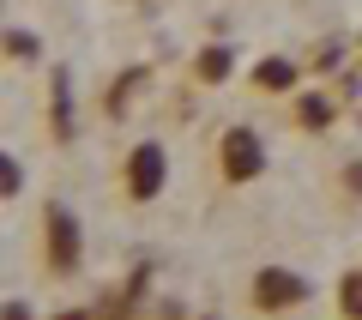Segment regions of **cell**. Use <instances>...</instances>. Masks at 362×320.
Returning <instances> with one entry per match:
<instances>
[{"label": "cell", "mask_w": 362, "mask_h": 320, "mask_svg": "<svg viewBox=\"0 0 362 320\" xmlns=\"http://www.w3.org/2000/svg\"><path fill=\"white\" fill-rule=\"evenodd\" d=\"M73 133V91H66V79H54V139H66Z\"/></svg>", "instance_id": "cell-6"}, {"label": "cell", "mask_w": 362, "mask_h": 320, "mask_svg": "<svg viewBox=\"0 0 362 320\" xmlns=\"http://www.w3.org/2000/svg\"><path fill=\"white\" fill-rule=\"evenodd\" d=\"M254 302L259 308H290V302H308V278H296L290 266H266L254 278Z\"/></svg>", "instance_id": "cell-4"}, {"label": "cell", "mask_w": 362, "mask_h": 320, "mask_svg": "<svg viewBox=\"0 0 362 320\" xmlns=\"http://www.w3.org/2000/svg\"><path fill=\"white\" fill-rule=\"evenodd\" d=\"M302 121H308V127H326V121H332V103L308 97V103H302Z\"/></svg>", "instance_id": "cell-9"}, {"label": "cell", "mask_w": 362, "mask_h": 320, "mask_svg": "<svg viewBox=\"0 0 362 320\" xmlns=\"http://www.w3.org/2000/svg\"><path fill=\"white\" fill-rule=\"evenodd\" d=\"M6 320H30V308L25 302H6Z\"/></svg>", "instance_id": "cell-11"}, {"label": "cell", "mask_w": 362, "mask_h": 320, "mask_svg": "<svg viewBox=\"0 0 362 320\" xmlns=\"http://www.w3.org/2000/svg\"><path fill=\"white\" fill-rule=\"evenodd\" d=\"M344 314L362 320V272H356V278H344Z\"/></svg>", "instance_id": "cell-8"}, {"label": "cell", "mask_w": 362, "mask_h": 320, "mask_svg": "<svg viewBox=\"0 0 362 320\" xmlns=\"http://www.w3.org/2000/svg\"><path fill=\"white\" fill-rule=\"evenodd\" d=\"M61 320H90V314H61Z\"/></svg>", "instance_id": "cell-12"}, {"label": "cell", "mask_w": 362, "mask_h": 320, "mask_svg": "<svg viewBox=\"0 0 362 320\" xmlns=\"http://www.w3.org/2000/svg\"><path fill=\"white\" fill-rule=\"evenodd\" d=\"M259 85H266V91H290V85H296V67H290V61H259Z\"/></svg>", "instance_id": "cell-5"}, {"label": "cell", "mask_w": 362, "mask_h": 320, "mask_svg": "<svg viewBox=\"0 0 362 320\" xmlns=\"http://www.w3.org/2000/svg\"><path fill=\"white\" fill-rule=\"evenodd\" d=\"M0 188L18 193V157H0Z\"/></svg>", "instance_id": "cell-10"}, {"label": "cell", "mask_w": 362, "mask_h": 320, "mask_svg": "<svg viewBox=\"0 0 362 320\" xmlns=\"http://www.w3.org/2000/svg\"><path fill=\"white\" fill-rule=\"evenodd\" d=\"M218 164H223V181H254L266 176V139L254 127H230L218 145Z\"/></svg>", "instance_id": "cell-1"}, {"label": "cell", "mask_w": 362, "mask_h": 320, "mask_svg": "<svg viewBox=\"0 0 362 320\" xmlns=\"http://www.w3.org/2000/svg\"><path fill=\"white\" fill-rule=\"evenodd\" d=\"M42 224H49V266H54V272H73V266H78V254H85L78 218L66 212V205H49V212H42Z\"/></svg>", "instance_id": "cell-3"}, {"label": "cell", "mask_w": 362, "mask_h": 320, "mask_svg": "<svg viewBox=\"0 0 362 320\" xmlns=\"http://www.w3.org/2000/svg\"><path fill=\"white\" fill-rule=\"evenodd\" d=\"M223 73H230V55H223V49H206V55H199V79H211V85H218Z\"/></svg>", "instance_id": "cell-7"}, {"label": "cell", "mask_w": 362, "mask_h": 320, "mask_svg": "<svg viewBox=\"0 0 362 320\" xmlns=\"http://www.w3.org/2000/svg\"><path fill=\"white\" fill-rule=\"evenodd\" d=\"M121 176H127V193H133V200H157V193H163V176H169L163 145H157V139L133 145V152H127V164H121Z\"/></svg>", "instance_id": "cell-2"}]
</instances>
